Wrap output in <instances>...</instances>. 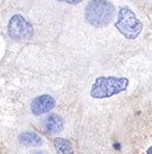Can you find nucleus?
I'll list each match as a JSON object with an SVG mask.
<instances>
[{"label": "nucleus", "mask_w": 152, "mask_h": 154, "mask_svg": "<svg viewBox=\"0 0 152 154\" xmlns=\"http://www.w3.org/2000/svg\"><path fill=\"white\" fill-rule=\"evenodd\" d=\"M115 7L108 0H92L87 4L84 11L86 20L94 28L107 26L114 18Z\"/></svg>", "instance_id": "1"}, {"label": "nucleus", "mask_w": 152, "mask_h": 154, "mask_svg": "<svg viewBox=\"0 0 152 154\" xmlns=\"http://www.w3.org/2000/svg\"><path fill=\"white\" fill-rule=\"evenodd\" d=\"M130 80L122 77H99L95 79L90 96L95 99H104L115 96L128 87Z\"/></svg>", "instance_id": "2"}, {"label": "nucleus", "mask_w": 152, "mask_h": 154, "mask_svg": "<svg viewBox=\"0 0 152 154\" xmlns=\"http://www.w3.org/2000/svg\"><path fill=\"white\" fill-rule=\"evenodd\" d=\"M116 30L126 39H136L143 31V22L136 16V13L128 6H122L118 12L115 20Z\"/></svg>", "instance_id": "3"}, {"label": "nucleus", "mask_w": 152, "mask_h": 154, "mask_svg": "<svg viewBox=\"0 0 152 154\" xmlns=\"http://www.w3.org/2000/svg\"><path fill=\"white\" fill-rule=\"evenodd\" d=\"M8 34L13 39H28L34 34L32 25L20 14H14L8 22Z\"/></svg>", "instance_id": "4"}, {"label": "nucleus", "mask_w": 152, "mask_h": 154, "mask_svg": "<svg viewBox=\"0 0 152 154\" xmlns=\"http://www.w3.org/2000/svg\"><path fill=\"white\" fill-rule=\"evenodd\" d=\"M56 105L55 99L49 94H42L36 97L31 103V111L34 115H43L52 110Z\"/></svg>", "instance_id": "5"}, {"label": "nucleus", "mask_w": 152, "mask_h": 154, "mask_svg": "<svg viewBox=\"0 0 152 154\" xmlns=\"http://www.w3.org/2000/svg\"><path fill=\"white\" fill-rule=\"evenodd\" d=\"M44 125H45L46 131L51 134H58L63 129V118L55 114L49 115L44 121Z\"/></svg>", "instance_id": "6"}, {"label": "nucleus", "mask_w": 152, "mask_h": 154, "mask_svg": "<svg viewBox=\"0 0 152 154\" xmlns=\"http://www.w3.org/2000/svg\"><path fill=\"white\" fill-rule=\"evenodd\" d=\"M19 141H20L24 146H32V147H36V146H40V145H42V139H40V136L37 135L36 133H31V131L22 133L20 136H19Z\"/></svg>", "instance_id": "7"}, {"label": "nucleus", "mask_w": 152, "mask_h": 154, "mask_svg": "<svg viewBox=\"0 0 152 154\" xmlns=\"http://www.w3.org/2000/svg\"><path fill=\"white\" fill-rule=\"evenodd\" d=\"M54 146L58 154H74L72 143L63 137H56L54 140Z\"/></svg>", "instance_id": "8"}, {"label": "nucleus", "mask_w": 152, "mask_h": 154, "mask_svg": "<svg viewBox=\"0 0 152 154\" xmlns=\"http://www.w3.org/2000/svg\"><path fill=\"white\" fill-rule=\"evenodd\" d=\"M60 2H66V4H70V5H76V4H80L82 2L83 0H57Z\"/></svg>", "instance_id": "9"}, {"label": "nucleus", "mask_w": 152, "mask_h": 154, "mask_svg": "<svg viewBox=\"0 0 152 154\" xmlns=\"http://www.w3.org/2000/svg\"><path fill=\"white\" fill-rule=\"evenodd\" d=\"M146 154H152V146L148 148V152H146Z\"/></svg>", "instance_id": "10"}, {"label": "nucleus", "mask_w": 152, "mask_h": 154, "mask_svg": "<svg viewBox=\"0 0 152 154\" xmlns=\"http://www.w3.org/2000/svg\"><path fill=\"white\" fill-rule=\"evenodd\" d=\"M38 154H40V153H38Z\"/></svg>", "instance_id": "11"}]
</instances>
